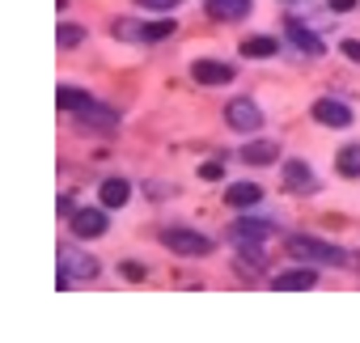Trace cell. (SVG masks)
Here are the masks:
<instances>
[{"label":"cell","mask_w":360,"mask_h":343,"mask_svg":"<svg viewBox=\"0 0 360 343\" xmlns=\"http://www.w3.org/2000/svg\"><path fill=\"white\" fill-rule=\"evenodd\" d=\"M98 259L85 254V250H72V246H60V288H68V280H94L98 276Z\"/></svg>","instance_id":"7a4b0ae2"},{"label":"cell","mask_w":360,"mask_h":343,"mask_svg":"<svg viewBox=\"0 0 360 343\" xmlns=\"http://www.w3.org/2000/svg\"><path fill=\"white\" fill-rule=\"evenodd\" d=\"M119 267H123V280H144V263H131V259H127V263H119Z\"/></svg>","instance_id":"603a6c76"},{"label":"cell","mask_w":360,"mask_h":343,"mask_svg":"<svg viewBox=\"0 0 360 343\" xmlns=\"http://www.w3.org/2000/svg\"><path fill=\"white\" fill-rule=\"evenodd\" d=\"M335 169H339L343 179H360V148H339Z\"/></svg>","instance_id":"ac0fdd59"},{"label":"cell","mask_w":360,"mask_h":343,"mask_svg":"<svg viewBox=\"0 0 360 343\" xmlns=\"http://www.w3.org/2000/svg\"><path fill=\"white\" fill-rule=\"evenodd\" d=\"M263 200V191L255 187V183H233L229 191H225V204H233V208H255Z\"/></svg>","instance_id":"4fadbf2b"},{"label":"cell","mask_w":360,"mask_h":343,"mask_svg":"<svg viewBox=\"0 0 360 343\" xmlns=\"http://www.w3.org/2000/svg\"><path fill=\"white\" fill-rule=\"evenodd\" d=\"M284 187L288 191H314L318 179H314V169L305 161H284Z\"/></svg>","instance_id":"9c48e42d"},{"label":"cell","mask_w":360,"mask_h":343,"mask_svg":"<svg viewBox=\"0 0 360 343\" xmlns=\"http://www.w3.org/2000/svg\"><path fill=\"white\" fill-rule=\"evenodd\" d=\"M208 13L221 18V22H238L250 13V0H208Z\"/></svg>","instance_id":"7c38bea8"},{"label":"cell","mask_w":360,"mask_h":343,"mask_svg":"<svg viewBox=\"0 0 360 343\" xmlns=\"http://www.w3.org/2000/svg\"><path fill=\"white\" fill-rule=\"evenodd\" d=\"M314 119L326 127H352V106H343L339 98H318L314 102Z\"/></svg>","instance_id":"52a82bcc"},{"label":"cell","mask_w":360,"mask_h":343,"mask_svg":"<svg viewBox=\"0 0 360 343\" xmlns=\"http://www.w3.org/2000/svg\"><path fill=\"white\" fill-rule=\"evenodd\" d=\"M288 39H292V43H297V47H301L305 56H314V60L322 56V39H318V34H309V30H305L301 22H288Z\"/></svg>","instance_id":"5bb4252c"},{"label":"cell","mask_w":360,"mask_h":343,"mask_svg":"<svg viewBox=\"0 0 360 343\" xmlns=\"http://www.w3.org/2000/svg\"><path fill=\"white\" fill-rule=\"evenodd\" d=\"M161 246L174 250V254H208L212 250V238L208 233H195V229H165L161 233Z\"/></svg>","instance_id":"3957f363"},{"label":"cell","mask_w":360,"mask_h":343,"mask_svg":"<svg viewBox=\"0 0 360 343\" xmlns=\"http://www.w3.org/2000/svg\"><path fill=\"white\" fill-rule=\"evenodd\" d=\"M144 34H148V43L169 39V34H174V22H153V26H144Z\"/></svg>","instance_id":"44dd1931"},{"label":"cell","mask_w":360,"mask_h":343,"mask_svg":"<svg viewBox=\"0 0 360 343\" xmlns=\"http://www.w3.org/2000/svg\"><path fill=\"white\" fill-rule=\"evenodd\" d=\"M288 254H292L297 263H309V267H339V263H352L347 250H339V246H330V242H322V238H305V233H292V238H288Z\"/></svg>","instance_id":"6da1fadb"},{"label":"cell","mask_w":360,"mask_h":343,"mask_svg":"<svg viewBox=\"0 0 360 343\" xmlns=\"http://www.w3.org/2000/svg\"><path fill=\"white\" fill-rule=\"evenodd\" d=\"M225 119H229L233 131H259V127H263V110H259L250 98H233V102L225 106Z\"/></svg>","instance_id":"277c9868"},{"label":"cell","mask_w":360,"mask_h":343,"mask_svg":"<svg viewBox=\"0 0 360 343\" xmlns=\"http://www.w3.org/2000/svg\"><path fill=\"white\" fill-rule=\"evenodd\" d=\"M106 229H110L106 204H102V208H81V212H72V233H77V238H106Z\"/></svg>","instance_id":"8992f818"},{"label":"cell","mask_w":360,"mask_h":343,"mask_svg":"<svg viewBox=\"0 0 360 343\" xmlns=\"http://www.w3.org/2000/svg\"><path fill=\"white\" fill-rule=\"evenodd\" d=\"M60 110H81V106H89V93L85 89H72V85H60Z\"/></svg>","instance_id":"d6986e66"},{"label":"cell","mask_w":360,"mask_h":343,"mask_svg":"<svg viewBox=\"0 0 360 343\" xmlns=\"http://www.w3.org/2000/svg\"><path fill=\"white\" fill-rule=\"evenodd\" d=\"M242 56H246V60H267V56H276V39H267V34L246 39V43H242Z\"/></svg>","instance_id":"e0dca14e"},{"label":"cell","mask_w":360,"mask_h":343,"mask_svg":"<svg viewBox=\"0 0 360 343\" xmlns=\"http://www.w3.org/2000/svg\"><path fill=\"white\" fill-rule=\"evenodd\" d=\"M330 9H335V13H352V9H356V0H330Z\"/></svg>","instance_id":"484cf974"},{"label":"cell","mask_w":360,"mask_h":343,"mask_svg":"<svg viewBox=\"0 0 360 343\" xmlns=\"http://www.w3.org/2000/svg\"><path fill=\"white\" fill-rule=\"evenodd\" d=\"M221 174H225V165H217V161H204V165H200V179H204V183H217Z\"/></svg>","instance_id":"7402d4cb"},{"label":"cell","mask_w":360,"mask_h":343,"mask_svg":"<svg viewBox=\"0 0 360 343\" xmlns=\"http://www.w3.org/2000/svg\"><path fill=\"white\" fill-rule=\"evenodd\" d=\"M77 115H81L85 123H94V127H115V123H119V115H115L110 106H98L94 98H89V106H81Z\"/></svg>","instance_id":"2e32d148"},{"label":"cell","mask_w":360,"mask_h":343,"mask_svg":"<svg viewBox=\"0 0 360 343\" xmlns=\"http://www.w3.org/2000/svg\"><path fill=\"white\" fill-rule=\"evenodd\" d=\"M140 5H144V9H174L178 0H140Z\"/></svg>","instance_id":"d4e9b609"},{"label":"cell","mask_w":360,"mask_h":343,"mask_svg":"<svg viewBox=\"0 0 360 343\" xmlns=\"http://www.w3.org/2000/svg\"><path fill=\"white\" fill-rule=\"evenodd\" d=\"M343 56H347V60H356V64H360V43H356V39H343Z\"/></svg>","instance_id":"cb8c5ba5"},{"label":"cell","mask_w":360,"mask_h":343,"mask_svg":"<svg viewBox=\"0 0 360 343\" xmlns=\"http://www.w3.org/2000/svg\"><path fill=\"white\" fill-rule=\"evenodd\" d=\"M229 233H233V246H238V250H246L250 259H263V254H259V246L267 242V233H271V229H267V225H259V221H238Z\"/></svg>","instance_id":"5b68a950"},{"label":"cell","mask_w":360,"mask_h":343,"mask_svg":"<svg viewBox=\"0 0 360 343\" xmlns=\"http://www.w3.org/2000/svg\"><path fill=\"white\" fill-rule=\"evenodd\" d=\"M131 200V183H123V179H106L102 183V204L106 208H123Z\"/></svg>","instance_id":"9a60e30c"},{"label":"cell","mask_w":360,"mask_h":343,"mask_svg":"<svg viewBox=\"0 0 360 343\" xmlns=\"http://www.w3.org/2000/svg\"><path fill=\"white\" fill-rule=\"evenodd\" d=\"M191 77H195L200 85H229V81H233V64H221V60H200V64L191 68Z\"/></svg>","instance_id":"ba28073f"},{"label":"cell","mask_w":360,"mask_h":343,"mask_svg":"<svg viewBox=\"0 0 360 343\" xmlns=\"http://www.w3.org/2000/svg\"><path fill=\"white\" fill-rule=\"evenodd\" d=\"M81 39H85V30H81V26H68V22L60 26V47H77Z\"/></svg>","instance_id":"ffe728a7"},{"label":"cell","mask_w":360,"mask_h":343,"mask_svg":"<svg viewBox=\"0 0 360 343\" xmlns=\"http://www.w3.org/2000/svg\"><path fill=\"white\" fill-rule=\"evenodd\" d=\"M276 140H255V144H242V161L246 165H271L276 161Z\"/></svg>","instance_id":"8fae6325"},{"label":"cell","mask_w":360,"mask_h":343,"mask_svg":"<svg viewBox=\"0 0 360 343\" xmlns=\"http://www.w3.org/2000/svg\"><path fill=\"white\" fill-rule=\"evenodd\" d=\"M318 284V271L305 263L301 271H284V276H276V288L280 292H297V288H314Z\"/></svg>","instance_id":"30bf717a"}]
</instances>
